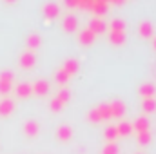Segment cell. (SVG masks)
Segmentation results:
<instances>
[{
  "label": "cell",
  "mask_w": 156,
  "mask_h": 154,
  "mask_svg": "<svg viewBox=\"0 0 156 154\" xmlns=\"http://www.w3.org/2000/svg\"><path fill=\"white\" fill-rule=\"evenodd\" d=\"M93 35H100V33H105V29H107V26H105V22L102 20V18H93L91 22H89V27H87Z\"/></svg>",
  "instance_id": "7a4b0ae2"
},
{
  "label": "cell",
  "mask_w": 156,
  "mask_h": 154,
  "mask_svg": "<svg viewBox=\"0 0 156 154\" xmlns=\"http://www.w3.org/2000/svg\"><path fill=\"white\" fill-rule=\"evenodd\" d=\"M140 96H142L144 100H153V98H154V87H153L151 83H144V85L140 87Z\"/></svg>",
  "instance_id": "ba28073f"
},
{
  "label": "cell",
  "mask_w": 156,
  "mask_h": 154,
  "mask_svg": "<svg viewBox=\"0 0 156 154\" xmlns=\"http://www.w3.org/2000/svg\"><path fill=\"white\" fill-rule=\"evenodd\" d=\"M140 35H142V38H151L153 37V26L149 22H142L140 24Z\"/></svg>",
  "instance_id": "4fadbf2b"
},
{
  "label": "cell",
  "mask_w": 156,
  "mask_h": 154,
  "mask_svg": "<svg viewBox=\"0 0 156 154\" xmlns=\"http://www.w3.org/2000/svg\"><path fill=\"white\" fill-rule=\"evenodd\" d=\"M154 49H156V38H154Z\"/></svg>",
  "instance_id": "83f0119b"
},
{
  "label": "cell",
  "mask_w": 156,
  "mask_h": 154,
  "mask_svg": "<svg viewBox=\"0 0 156 154\" xmlns=\"http://www.w3.org/2000/svg\"><path fill=\"white\" fill-rule=\"evenodd\" d=\"M149 140H151V132H149V131H145V132H140V134H138V142H140L142 145L149 143Z\"/></svg>",
  "instance_id": "7402d4cb"
},
{
  "label": "cell",
  "mask_w": 156,
  "mask_h": 154,
  "mask_svg": "<svg viewBox=\"0 0 156 154\" xmlns=\"http://www.w3.org/2000/svg\"><path fill=\"white\" fill-rule=\"evenodd\" d=\"M142 107H144V111H145V113H154V111H156L154 98H153V100H144V105H142Z\"/></svg>",
  "instance_id": "ac0fdd59"
},
{
  "label": "cell",
  "mask_w": 156,
  "mask_h": 154,
  "mask_svg": "<svg viewBox=\"0 0 156 154\" xmlns=\"http://www.w3.org/2000/svg\"><path fill=\"white\" fill-rule=\"evenodd\" d=\"M118 152V147H116V143H107L105 145V149H104V154H116Z\"/></svg>",
  "instance_id": "cb8c5ba5"
},
{
  "label": "cell",
  "mask_w": 156,
  "mask_h": 154,
  "mask_svg": "<svg viewBox=\"0 0 156 154\" xmlns=\"http://www.w3.org/2000/svg\"><path fill=\"white\" fill-rule=\"evenodd\" d=\"M56 98H58V100H60V102H62V103H66V102H67V100H69V91H66V89H64V91H60V93H58V96H56Z\"/></svg>",
  "instance_id": "4316f807"
},
{
  "label": "cell",
  "mask_w": 156,
  "mask_h": 154,
  "mask_svg": "<svg viewBox=\"0 0 156 154\" xmlns=\"http://www.w3.org/2000/svg\"><path fill=\"white\" fill-rule=\"evenodd\" d=\"M31 91L38 96H44V94L49 93V83L45 80H37L35 83H31Z\"/></svg>",
  "instance_id": "3957f363"
},
{
  "label": "cell",
  "mask_w": 156,
  "mask_h": 154,
  "mask_svg": "<svg viewBox=\"0 0 156 154\" xmlns=\"http://www.w3.org/2000/svg\"><path fill=\"white\" fill-rule=\"evenodd\" d=\"M109 111H111V116H122L125 111V105L122 102H113L109 103Z\"/></svg>",
  "instance_id": "8fae6325"
},
{
  "label": "cell",
  "mask_w": 156,
  "mask_h": 154,
  "mask_svg": "<svg viewBox=\"0 0 156 154\" xmlns=\"http://www.w3.org/2000/svg\"><path fill=\"white\" fill-rule=\"evenodd\" d=\"M13 107H15V103H13V100L11 98H2L0 100V114H11V111H13Z\"/></svg>",
  "instance_id": "9c48e42d"
},
{
  "label": "cell",
  "mask_w": 156,
  "mask_h": 154,
  "mask_svg": "<svg viewBox=\"0 0 156 154\" xmlns=\"http://www.w3.org/2000/svg\"><path fill=\"white\" fill-rule=\"evenodd\" d=\"M31 83H20L18 87H16V94L20 96V98H27V96H31Z\"/></svg>",
  "instance_id": "7c38bea8"
},
{
  "label": "cell",
  "mask_w": 156,
  "mask_h": 154,
  "mask_svg": "<svg viewBox=\"0 0 156 154\" xmlns=\"http://www.w3.org/2000/svg\"><path fill=\"white\" fill-rule=\"evenodd\" d=\"M62 27L66 29V31H75L78 29V20L73 16V15H67V16H64V20H62Z\"/></svg>",
  "instance_id": "5b68a950"
},
{
  "label": "cell",
  "mask_w": 156,
  "mask_h": 154,
  "mask_svg": "<svg viewBox=\"0 0 156 154\" xmlns=\"http://www.w3.org/2000/svg\"><path fill=\"white\" fill-rule=\"evenodd\" d=\"M67 75H73V73H76L78 71V62L76 60H67L66 64H64V67H62Z\"/></svg>",
  "instance_id": "2e32d148"
},
{
  "label": "cell",
  "mask_w": 156,
  "mask_h": 154,
  "mask_svg": "<svg viewBox=\"0 0 156 154\" xmlns=\"http://www.w3.org/2000/svg\"><path fill=\"white\" fill-rule=\"evenodd\" d=\"M45 15H47V16H56V15H58V5H55V4L45 5Z\"/></svg>",
  "instance_id": "44dd1931"
},
{
  "label": "cell",
  "mask_w": 156,
  "mask_h": 154,
  "mask_svg": "<svg viewBox=\"0 0 156 154\" xmlns=\"http://www.w3.org/2000/svg\"><path fill=\"white\" fill-rule=\"evenodd\" d=\"M62 107H64V103H62V102H60L58 98H53V100H51V109H53L55 113H58V111H60Z\"/></svg>",
  "instance_id": "d4e9b609"
},
{
  "label": "cell",
  "mask_w": 156,
  "mask_h": 154,
  "mask_svg": "<svg viewBox=\"0 0 156 154\" xmlns=\"http://www.w3.org/2000/svg\"><path fill=\"white\" fill-rule=\"evenodd\" d=\"M116 127V132L118 134H123V136H127V134H131V131H133V127H131V123H118V125H115Z\"/></svg>",
  "instance_id": "e0dca14e"
},
{
  "label": "cell",
  "mask_w": 156,
  "mask_h": 154,
  "mask_svg": "<svg viewBox=\"0 0 156 154\" xmlns=\"http://www.w3.org/2000/svg\"><path fill=\"white\" fill-rule=\"evenodd\" d=\"M13 83V73L11 71H2L0 73V94H5Z\"/></svg>",
  "instance_id": "6da1fadb"
},
{
  "label": "cell",
  "mask_w": 156,
  "mask_h": 154,
  "mask_svg": "<svg viewBox=\"0 0 156 154\" xmlns=\"http://www.w3.org/2000/svg\"><path fill=\"white\" fill-rule=\"evenodd\" d=\"M56 138L62 140V142H67V140L71 138V127H69L67 123H62V125L58 127V131H56Z\"/></svg>",
  "instance_id": "52a82bcc"
},
{
  "label": "cell",
  "mask_w": 156,
  "mask_h": 154,
  "mask_svg": "<svg viewBox=\"0 0 156 154\" xmlns=\"http://www.w3.org/2000/svg\"><path fill=\"white\" fill-rule=\"evenodd\" d=\"M133 129H134L138 134H140V132H145V131H149V121H147L145 118H138V120L134 121Z\"/></svg>",
  "instance_id": "30bf717a"
},
{
  "label": "cell",
  "mask_w": 156,
  "mask_h": 154,
  "mask_svg": "<svg viewBox=\"0 0 156 154\" xmlns=\"http://www.w3.org/2000/svg\"><path fill=\"white\" fill-rule=\"evenodd\" d=\"M67 78H69V75H67L64 69H60V71L56 73V82H58L60 85H62V83H66V82H67Z\"/></svg>",
  "instance_id": "603a6c76"
},
{
  "label": "cell",
  "mask_w": 156,
  "mask_h": 154,
  "mask_svg": "<svg viewBox=\"0 0 156 154\" xmlns=\"http://www.w3.org/2000/svg\"><path fill=\"white\" fill-rule=\"evenodd\" d=\"M93 40H94V35H93L89 29H83V31L80 33V42H82L83 45H89V44H93Z\"/></svg>",
  "instance_id": "9a60e30c"
},
{
  "label": "cell",
  "mask_w": 156,
  "mask_h": 154,
  "mask_svg": "<svg viewBox=\"0 0 156 154\" xmlns=\"http://www.w3.org/2000/svg\"><path fill=\"white\" fill-rule=\"evenodd\" d=\"M27 44H29V47H38L40 45V37L38 35H31L29 40H27Z\"/></svg>",
  "instance_id": "484cf974"
},
{
  "label": "cell",
  "mask_w": 156,
  "mask_h": 154,
  "mask_svg": "<svg viewBox=\"0 0 156 154\" xmlns=\"http://www.w3.org/2000/svg\"><path fill=\"white\" fill-rule=\"evenodd\" d=\"M24 132H26L29 138L37 136V134H38V123H37L35 120H29V121H26V123H24Z\"/></svg>",
  "instance_id": "8992f818"
},
{
  "label": "cell",
  "mask_w": 156,
  "mask_h": 154,
  "mask_svg": "<svg viewBox=\"0 0 156 154\" xmlns=\"http://www.w3.org/2000/svg\"><path fill=\"white\" fill-rule=\"evenodd\" d=\"M123 20H120V18H115V20H111V24H109V27H111V31H123Z\"/></svg>",
  "instance_id": "d6986e66"
},
{
  "label": "cell",
  "mask_w": 156,
  "mask_h": 154,
  "mask_svg": "<svg viewBox=\"0 0 156 154\" xmlns=\"http://www.w3.org/2000/svg\"><path fill=\"white\" fill-rule=\"evenodd\" d=\"M116 136H118V132H116V127H115V125H111V127L105 129V138L109 140V143H111L113 140H116Z\"/></svg>",
  "instance_id": "ffe728a7"
},
{
  "label": "cell",
  "mask_w": 156,
  "mask_h": 154,
  "mask_svg": "<svg viewBox=\"0 0 156 154\" xmlns=\"http://www.w3.org/2000/svg\"><path fill=\"white\" fill-rule=\"evenodd\" d=\"M109 38H111V42H113V44H123V42H125V33H123V31H111V33H109Z\"/></svg>",
  "instance_id": "5bb4252c"
},
{
  "label": "cell",
  "mask_w": 156,
  "mask_h": 154,
  "mask_svg": "<svg viewBox=\"0 0 156 154\" xmlns=\"http://www.w3.org/2000/svg\"><path fill=\"white\" fill-rule=\"evenodd\" d=\"M20 65H22L24 69H31V67L35 65V53H31V51L22 53V56H20Z\"/></svg>",
  "instance_id": "277c9868"
}]
</instances>
